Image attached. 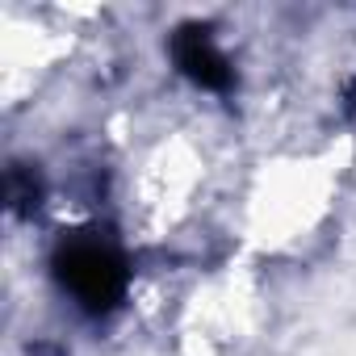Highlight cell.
Here are the masks:
<instances>
[{"label":"cell","instance_id":"1","mask_svg":"<svg viewBox=\"0 0 356 356\" xmlns=\"http://www.w3.org/2000/svg\"><path fill=\"white\" fill-rule=\"evenodd\" d=\"M59 277L80 298V306H88V310H109L126 285L122 256L105 243H72L59 256Z\"/></svg>","mask_w":356,"mask_h":356},{"label":"cell","instance_id":"2","mask_svg":"<svg viewBox=\"0 0 356 356\" xmlns=\"http://www.w3.org/2000/svg\"><path fill=\"white\" fill-rule=\"evenodd\" d=\"M176 59H181V67H185L197 84H206V88H222V84L231 80L222 51H218L206 34H197V30H193L189 38L176 42Z\"/></svg>","mask_w":356,"mask_h":356}]
</instances>
